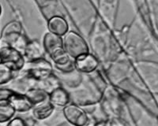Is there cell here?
Listing matches in <instances>:
<instances>
[{
  "label": "cell",
  "mask_w": 158,
  "mask_h": 126,
  "mask_svg": "<svg viewBox=\"0 0 158 126\" xmlns=\"http://www.w3.org/2000/svg\"><path fill=\"white\" fill-rule=\"evenodd\" d=\"M0 40L6 46L12 47L21 52L24 50L28 41L22 35V25L17 21H12L5 25Z\"/></svg>",
  "instance_id": "cell-1"
},
{
  "label": "cell",
  "mask_w": 158,
  "mask_h": 126,
  "mask_svg": "<svg viewBox=\"0 0 158 126\" xmlns=\"http://www.w3.org/2000/svg\"><path fill=\"white\" fill-rule=\"evenodd\" d=\"M63 45L65 52L73 60L89 53V49L85 40L74 31H70L65 35L63 39Z\"/></svg>",
  "instance_id": "cell-2"
},
{
  "label": "cell",
  "mask_w": 158,
  "mask_h": 126,
  "mask_svg": "<svg viewBox=\"0 0 158 126\" xmlns=\"http://www.w3.org/2000/svg\"><path fill=\"white\" fill-rule=\"evenodd\" d=\"M22 70L23 71L22 73H25V77L40 81L52 75L53 68L51 62L44 58H40L35 61H25Z\"/></svg>",
  "instance_id": "cell-3"
},
{
  "label": "cell",
  "mask_w": 158,
  "mask_h": 126,
  "mask_svg": "<svg viewBox=\"0 0 158 126\" xmlns=\"http://www.w3.org/2000/svg\"><path fill=\"white\" fill-rule=\"evenodd\" d=\"M0 62L6 63L13 70H22L25 63L23 54L19 50L9 46L0 48Z\"/></svg>",
  "instance_id": "cell-4"
},
{
  "label": "cell",
  "mask_w": 158,
  "mask_h": 126,
  "mask_svg": "<svg viewBox=\"0 0 158 126\" xmlns=\"http://www.w3.org/2000/svg\"><path fill=\"white\" fill-rule=\"evenodd\" d=\"M63 115L67 121L74 126H88L89 117L85 110L76 104H67L63 108Z\"/></svg>",
  "instance_id": "cell-5"
},
{
  "label": "cell",
  "mask_w": 158,
  "mask_h": 126,
  "mask_svg": "<svg viewBox=\"0 0 158 126\" xmlns=\"http://www.w3.org/2000/svg\"><path fill=\"white\" fill-rule=\"evenodd\" d=\"M99 62L95 56L89 53L81 55L74 60L75 69L82 73H92L98 67Z\"/></svg>",
  "instance_id": "cell-6"
},
{
  "label": "cell",
  "mask_w": 158,
  "mask_h": 126,
  "mask_svg": "<svg viewBox=\"0 0 158 126\" xmlns=\"http://www.w3.org/2000/svg\"><path fill=\"white\" fill-rule=\"evenodd\" d=\"M44 47L36 40L29 41L23 50V56L25 61H32L44 58Z\"/></svg>",
  "instance_id": "cell-7"
},
{
  "label": "cell",
  "mask_w": 158,
  "mask_h": 126,
  "mask_svg": "<svg viewBox=\"0 0 158 126\" xmlns=\"http://www.w3.org/2000/svg\"><path fill=\"white\" fill-rule=\"evenodd\" d=\"M48 29L49 33L62 37L69 32V25L63 17L54 16L48 21Z\"/></svg>",
  "instance_id": "cell-8"
},
{
  "label": "cell",
  "mask_w": 158,
  "mask_h": 126,
  "mask_svg": "<svg viewBox=\"0 0 158 126\" xmlns=\"http://www.w3.org/2000/svg\"><path fill=\"white\" fill-rule=\"evenodd\" d=\"M8 101L12 105L15 112H20V113L27 112L32 110L33 107L32 103L25 96V94H19L18 92H15Z\"/></svg>",
  "instance_id": "cell-9"
},
{
  "label": "cell",
  "mask_w": 158,
  "mask_h": 126,
  "mask_svg": "<svg viewBox=\"0 0 158 126\" xmlns=\"http://www.w3.org/2000/svg\"><path fill=\"white\" fill-rule=\"evenodd\" d=\"M48 100L54 106L64 107L70 103V96L65 89L58 87L49 93Z\"/></svg>",
  "instance_id": "cell-10"
},
{
  "label": "cell",
  "mask_w": 158,
  "mask_h": 126,
  "mask_svg": "<svg viewBox=\"0 0 158 126\" xmlns=\"http://www.w3.org/2000/svg\"><path fill=\"white\" fill-rule=\"evenodd\" d=\"M32 115L36 120L42 121L48 118L55 110V106L50 103L48 99L38 103L32 107Z\"/></svg>",
  "instance_id": "cell-11"
},
{
  "label": "cell",
  "mask_w": 158,
  "mask_h": 126,
  "mask_svg": "<svg viewBox=\"0 0 158 126\" xmlns=\"http://www.w3.org/2000/svg\"><path fill=\"white\" fill-rule=\"evenodd\" d=\"M25 96L29 99L33 106L48 99L49 93L40 88H32L25 93Z\"/></svg>",
  "instance_id": "cell-12"
},
{
  "label": "cell",
  "mask_w": 158,
  "mask_h": 126,
  "mask_svg": "<svg viewBox=\"0 0 158 126\" xmlns=\"http://www.w3.org/2000/svg\"><path fill=\"white\" fill-rule=\"evenodd\" d=\"M15 114V109L8 100L0 101V124L9 122Z\"/></svg>",
  "instance_id": "cell-13"
},
{
  "label": "cell",
  "mask_w": 158,
  "mask_h": 126,
  "mask_svg": "<svg viewBox=\"0 0 158 126\" xmlns=\"http://www.w3.org/2000/svg\"><path fill=\"white\" fill-rule=\"evenodd\" d=\"M15 77V71L6 63L0 62V85H6Z\"/></svg>",
  "instance_id": "cell-14"
},
{
  "label": "cell",
  "mask_w": 158,
  "mask_h": 126,
  "mask_svg": "<svg viewBox=\"0 0 158 126\" xmlns=\"http://www.w3.org/2000/svg\"><path fill=\"white\" fill-rule=\"evenodd\" d=\"M15 92L10 89H6V88H1L0 89V101L1 100H9Z\"/></svg>",
  "instance_id": "cell-15"
},
{
  "label": "cell",
  "mask_w": 158,
  "mask_h": 126,
  "mask_svg": "<svg viewBox=\"0 0 158 126\" xmlns=\"http://www.w3.org/2000/svg\"><path fill=\"white\" fill-rule=\"evenodd\" d=\"M6 126H29V124L23 119L16 117V118L11 119Z\"/></svg>",
  "instance_id": "cell-16"
},
{
  "label": "cell",
  "mask_w": 158,
  "mask_h": 126,
  "mask_svg": "<svg viewBox=\"0 0 158 126\" xmlns=\"http://www.w3.org/2000/svg\"><path fill=\"white\" fill-rule=\"evenodd\" d=\"M2 14V6H1V4H0V16Z\"/></svg>",
  "instance_id": "cell-17"
}]
</instances>
